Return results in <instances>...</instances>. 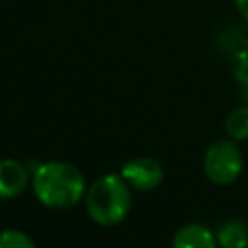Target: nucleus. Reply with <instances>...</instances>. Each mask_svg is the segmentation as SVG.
<instances>
[{"mask_svg": "<svg viewBox=\"0 0 248 248\" xmlns=\"http://www.w3.org/2000/svg\"><path fill=\"white\" fill-rule=\"evenodd\" d=\"M215 238L221 248H248V227L240 219H229L219 225Z\"/></svg>", "mask_w": 248, "mask_h": 248, "instance_id": "0eeeda50", "label": "nucleus"}, {"mask_svg": "<svg viewBox=\"0 0 248 248\" xmlns=\"http://www.w3.org/2000/svg\"><path fill=\"white\" fill-rule=\"evenodd\" d=\"M0 248H37L33 238L17 229L0 231Z\"/></svg>", "mask_w": 248, "mask_h": 248, "instance_id": "1a4fd4ad", "label": "nucleus"}, {"mask_svg": "<svg viewBox=\"0 0 248 248\" xmlns=\"http://www.w3.org/2000/svg\"><path fill=\"white\" fill-rule=\"evenodd\" d=\"M31 186L37 200L52 209H66L85 196V176L66 161L39 163L31 170Z\"/></svg>", "mask_w": 248, "mask_h": 248, "instance_id": "f257e3e1", "label": "nucleus"}, {"mask_svg": "<svg viewBox=\"0 0 248 248\" xmlns=\"http://www.w3.org/2000/svg\"><path fill=\"white\" fill-rule=\"evenodd\" d=\"M225 134L232 141L248 140V105L236 107L225 118Z\"/></svg>", "mask_w": 248, "mask_h": 248, "instance_id": "6e6552de", "label": "nucleus"}, {"mask_svg": "<svg viewBox=\"0 0 248 248\" xmlns=\"http://www.w3.org/2000/svg\"><path fill=\"white\" fill-rule=\"evenodd\" d=\"M234 8H236V12L248 21V0H234Z\"/></svg>", "mask_w": 248, "mask_h": 248, "instance_id": "9b49d317", "label": "nucleus"}, {"mask_svg": "<svg viewBox=\"0 0 248 248\" xmlns=\"http://www.w3.org/2000/svg\"><path fill=\"white\" fill-rule=\"evenodd\" d=\"M85 209L93 223L114 227L122 223L132 209V192L120 174H105L97 178L85 194Z\"/></svg>", "mask_w": 248, "mask_h": 248, "instance_id": "f03ea898", "label": "nucleus"}, {"mask_svg": "<svg viewBox=\"0 0 248 248\" xmlns=\"http://www.w3.org/2000/svg\"><path fill=\"white\" fill-rule=\"evenodd\" d=\"M217 238L205 225L188 223L180 227L172 236V248H215Z\"/></svg>", "mask_w": 248, "mask_h": 248, "instance_id": "423d86ee", "label": "nucleus"}, {"mask_svg": "<svg viewBox=\"0 0 248 248\" xmlns=\"http://www.w3.org/2000/svg\"><path fill=\"white\" fill-rule=\"evenodd\" d=\"M29 182V169L17 159L0 161V200L17 198Z\"/></svg>", "mask_w": 248, "mask_h": 248, "instance_id": "39448f33", "label": "nucleus"}, {"mask_svg": "<svg viewBox=\"0 0 248 248\" xmlns=\"http://www.w3.org/2000/svg\"><path fill=\"white\" fill-rule=\"evenodd\" d=\"M234 78H236L242 85L248 87V54L238 60V64H236V68H234Z\"/></svg>", "mask_w": 248, "mask_h": 248, "instance_id": "9d476101", "label": "nucleus"}, {"mask_svg": "<svg viewBox=\"0 0 248 248\" xmlns=\"http://www.w3.org/2000/svg\"><path fill=\"white\" fill-rule=\"evenodd\" d=\"M242 167H244V161H242L240 147L231 138L217 140L207 147L203 155V174L207 176L209 182L217 186L232 184L240 176Z\"/></svg>", "mask_w": 248, "mask_h": 248, "instance_id": "7ed1b4c3", "label": "nucleus"}, {"mask_svg": "<svg viewBox=\"0 0 248 248\" xmlns=\"http://www.w3.org/2000/svg\"><path fill=\"white\" fill-rule=\"evenodd\" d=\"M120 176L128 182L130 188L140 192H151L163 182V167L153 157H136L122 165Z\"/></svg>", "mask_w": 248, "mask_h": 248, "instance_id": "20e7f679", "label": "nucleus"}]
</instances>
